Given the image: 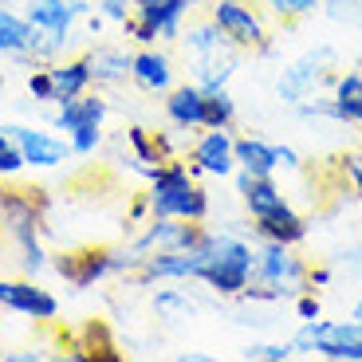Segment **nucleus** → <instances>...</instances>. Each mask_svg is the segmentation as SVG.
I'll list each match as a JSON object with an SVG mask.
<instances>
[{
	"label": "nucleus",
	"instance_id": "f257e3e1",
	"mask_svg": "<svg viewBox=\"0 0 362 362\" xmlns=\"http://www.w3.org/2000/svg\"><path fill=\"white\" fill-rule=\"evenodd\" d=\"M193 252V280L205 284L213 296L221 299H240V291L252 284L256 272V248L252 240H245L240 228H205Z\"/></svg>",
	"mask_w": 362,
	"mask_h": 362
},
{
	"label": "nucleus",
	"instance_id": "f03ea898",
	"mask_svg": "<svg viewBox=\"0 0 362 362\" xmlns=\"http://www.w3.org/2000/svg\"><path fill=\"white\" fill-rule=\"evenodd\" d=\"M146 205H150V217L209 221V189L197 181L189 162H177V158H165L146 177Z\"/></svg>",
	"mask_w": 362,
	"mask_h": 362
},
{
	"label": "nucleus",
	"instance_id": "7ed1b4c3",
	"mask_svg": "<svg viewBox=\"0 0 362 362\" xmlns=\"http://www.w3.org/2000/svg\"><path fill=\"white\" fill-rule=\"evenodd\" d=\"M299 291H308V260L291 245L260 240L252 284L240 291V299L245 303H280V299L299 296Z\"/></svg>",
	"mask_w": 362,
	"mask_h": 362
},
{
	"label": "nucleus",
	"instance_id": "20e7f679",
	"mask_svg": "<svg viewBox=\"0 0 362 362\" xmlns=\"http://www.w3.org/2000/svg\"><path fill=\"white\" fill-rule=\"evenodd\" d=\"M205 16L221 28V36L236 47V52H276V36H272L268 12L256 0H209Z\"/></svg>",
	"mask_w": 362,
	"mask_h": 362
},
{
	"label": "nucleus",
	"instance_id": "39448f33",
	"mask_svg": "<svg viewBox=\"0 0 362 362\" xmlns=\"http://www.w3.org/2000/svg\"><path fill=\"white\" fill-rule=\"evenodd\" d=\"M52 197L40 185H16V177L0 181V225L12 245H28V240H44V221Z\"/></svg>",
	"mask_w": 362,
	"mask_h": 362
},
{
	"label": "nucleus",
	"instance_id": "423d86ee",
	"mask_svg": "<svg viewBox=\"0 0 362 362\" xmlns=\"http://www.w3.org/2000/svg\"><path fill=\"white\" fill-rule=\"evenodd\" d=\"M296 354H319L327 362H362V323L354 319H303L291 335Z\"/></svg>",
	"mask_w": 362,
	"mask_h": 362
},
{
	"label": "nucleus",
	"instance_id": "0eeeda50",
	"mask_svg": "<svg viewBox=\"0 0 362 362\" xmlns=\"http://www.w3.org/2000/svg\"><path fill=\"white\" fill-rule=\"evenodd\" d=\"M107 115H110V103L103 99L99 87H95V90H87V95H79V99H71V103H59L52 127L64 130V138H67L75 158H90L103 146V122H107Z\"/></svg>",
	"mask_w": 362,
	"mask_h": 362
},
{
	"label": "nucleus",
	"instance_id": "6e6552de",
	"mask_svg": "<svg viewBox=\"0 0 362 362\" xmlns=\"http://www.w3.org/2000/svg\"><path fill=\"white\" fill-rule=\"evenodd\" d=\"M331 64H335V52H331V47H315V52L299 55L291 67H284L280 83H276L280 99L288 103V107H296V103L311 99V95H323V90L331 87V79H335Z\"/></svg>",
	"mask_w": 362,
	"mask_h": 362
},
{
	"label": "nucleus",
	"instance_id": "1a4fd4ad",
	"mask_svg": "<svg viewBox=\"0 0 362 362\" xmlns=\"http://www.w3.org/2000/svg\"><path fill=\"white\" fill-rule=\"evenodd\" d=\"M52 272L64 284H71L75 291H87L95 284L115 276V248L99 245V248H71V252L52 256Z\"/></svg>",
	"mask_w": 362,
	"mask_h": 362
},
{
	"label": "nucleus",
	"instance_id": "9d476101",
	"mask_svg": "<svg viewBox=\"0 0 362 362\" xmlns=\"http://www.w3.org/2000/svg\"><path fill=\"white\" fill-rule=\"evenodd\" d=\"M189 170L197 177H233L236 173L233 130H201L189 142Z\"/></svg>",
	"mask_w": 362,
	"mask_h": 362
},
{
	"label": "nucleus",
	"instance_id": "9b49d317",
	"mask_svg": "<svg viewBox=\"0 0 362 362\" xmlns=\"http://www.w3.org/2000/svg\"><path fill=\"white\" fill-rule=\"evenodd\" d=\"M0 308L16 311L32 323H52L59 315V299L47 288H40L32 276H12V280H0Z\"/></svg>",
	"mask_w": 362,
	"mask_h": 362
},
{
	"label": "nucleus",
	"instance_id": "f8f14e48",
	"mask_svg": "<svg viewBox=\"0 0 362 362\" xmlns=\"http://www.w3.org/2000/svg\"><path fill=\"white\" fill-rule=\"evenodd\" d=\"M4 130H8L12 142L20 146L24 165H32V170H55V165H64L67 158H71V146H67V138L52 134V130L20 127V122H12V127H4Z\"/></svg>",
	"mask_w": 362,
	"mask_h": 362
},
{
	"label": "nucleus",
	"instance_id": "ddd939ff",
	"mask_svg": "<svg viewBox=\"0 0 362 362\" xmlns=\"http://www.w3.org/2000/svg\"><path fill=\"white\" fill-rule=\"evenodd\" d=\"M189 12H193V0H134L130 16L150 28L158 44H177Z\"/></svg>",
	"mask_w": 362,
	"mask_h": 362
},
{
	"label": "nucleus",
	"instance_id": "4468645a",
	"mask_svg": "<svg viewBox=\"0 0 362 362\" xmlns=\"http://www.w3.org/2000/svg\"><path fill=\"white\" fill-rule=\"evenodd\" d=\"M130 83L146 95H165L173 87V55L158 44H142L130 55Z\"/></svg>",
	"mask_w": 362,
	"mask_h": 362
},
{
	"label": "nucleus",
	"instance_id": "2eb2a0df",
	"mask_svg": "<svg viewBox=\"0 0 362 362\" xmlns=\"http://www.w3.org/2000/svg\"><path fill=\"white\" fill-rule=\"evenodd\" d=\"M162 107L170 127L181 130V134H197L205 130V90L197 83H173L162 95Z\"/></svg>",
	"mask_w": 362,
	"mask_h": 362
},
{
	"label": "nucleus",
	"instance_id": "dca6fc26",
	"mask_svg": "<svg viewBox=\"0 0 362 362\" xmlns=\"http://www.w3.org/2000/svg\"><path fill=\"white\" fill-rule=\"evenodd\" d=\"M236 193H240V201H245V213H248L252 221H264V217H272L276 209L291 205L288 193H284L272 177L245 173V170H236Z\"/></svg>",
	"mask_w": 362,
	"mask_h": 362
},
{
	"label": "nucleus",
	"instance_id": "f3484780",
	"mask_svg": "<svg viewBox=\"0 0 362 362\" xmlns=\"http://www.w3.org/2000/svg\"><path fill=\"white\" fill-rule=\"evenodd\" d=\"M83 59H87V67H90L95 87H103V90H115V87H122V83L130 79V52L127 47L95 44L90 52H83Z\"/></svg>",
	"mask_w": 362,
	"mask_h": 362
},
{
	"label": "nucleus",
	"instance_id": "a211bd4d",
	"mask_svg": "<svg viewBox=\"0 0 362 362\" xmlns=\"http://www.w3.org/2000/svg\"><path fill=\"white\" fill-rule=\"evenodd\" d=\"M327 99L335 107V122L362 127V71H339L327 87Z\"/></svg>",
	"mask_w": 362,
	"mask_h": 362
},
{
	"label": "nucleus",
	"instance_id": "6ab92c4d",
	"mask_svg": "<svg viewBox=\"0 0 362 362\" xmlns=\"http://www.w3.org/2000/svg\"><path fill=\"white\" fill-rule=\"evenodd\" d=\"M236 47H221V52H209V55H193L189 59V71L193 83L201 90H225L236 75Z\"/></svg>",
	"mask_w": 362,
	"mask_h": 362
},
{
	"label": "nucleus",
	"instance_id": "aec40b11",
	"mask_svg": "<svg viewBox=\"0 0 362 362\" xmlns=\"http://www.w3.org/2000/svg\"><path fill=\"white\" fill-rule=\"evenodd\" d=\"M47 71H52V87H55V107L79 99V95H87V90H95V79H90V67H87L83 55L55 59V64H47Z\"/></svg>",
	"mask_w": 362,
	"mask_h": 362
},
{
	"label": "nucleus",
	"instance_id": "412c9836",
	"mask_svg": "<svg viewBox=\"0 0 362 362\" xmlns=\"http://www.w3.org/2000/svg\"><path fill=\"white\" fill-rule=\"evenodd\" d=\"M252 228H256L260 240H276V245H291V248H299L308 240V221L296 213V205H284V209H276L272 217L252 221Z\"/></svg>",
	"mask_w": 362,
	"mask_h": 362
},
{
	"label": "nucleus",
	"instance_id": "4be33fe9",
	"mask_svg": "<svg viewBox=\"0 0 362 362\" xmlns=\"http://www.w3.org/2000/svg\"><path fill=\"white\" fill-rule=\"evenodd\" d=\"M32 44H36V28L28 24L24 12H12L0 4V55H32Z\"/></svg>",
	"mask_w": 362,
	"mask_h": 362
},
{
	"label": "nucleus",
	"instance_id": "5701e85b",
	"mask_svg": "<svg viewBox=\"0 0 362 362\" xmlns=\"http://www.w3.org/2000/svg\"><path fill=\"white\" fill-rule=\"evenodd\" d=\"M127 146H130V162H134V170L142 173V177H150V173L158 170V165L165 162V150H162V142H158V134L154 130H146V127H127Z\"/></svg>",
	"mask_w": 362,
	"mask_h": 362
},
{
	"label": "nucleus",
	"instance_id": "b1692460",
	"mask_svg": "<svg viewBox=\"0 0 362 362\" xmlns=\"http://www.w3.org/2000/svg\"><path fill=\"white\" fill-rule=\"evenodd\" d=\"M236 170L272 177V173H276V146L264 142V138L240 134V138H236Z\"/></svg>",
	"mask_w": 362,
	"mask_h": 362
},
{
	"label": "nucleus",
	"instance_id": "393cba45",
	"mask_svg": "<svg viewBox=\"0 0 362 362\" xmlns=\"http://www.w3.org/2000/svg\"><path fill=\"white\" fill-rule=\"evenodd\" d=\"M181 47H185V55L193 59V55H209V52H221V47H233V44L221 36V28L209 16H197L181 28Z\"/></svg>",
	"mask_w": 362,
	"mask_h": 362
},
{
	"label": "nucleus",
	"instance_id": "a878e982",
	"mask_svg": "<svg viewBox=\"0 0 362 362\" xmlns=\"http://www.w3.org/2000/svg\"><path fill=\"white\" fill-rule=\"evenodd\" d=\"M79 346L87 351V362H122L107 319H87L83 331H79Z\"/></svg>",
	"mask_w": 362,
	"mask_h": 362
},
{
	"label": "nucleus",
	"instance_id": "bb28decb",
	"mask_svg": "<svg viewBox=\"0 0 362 362\" xmlns=\"http://www.w3.org/2000/svg\"><path fill=\"white\" fill-rule=\"evenodd\" d=\"M150 308H154V315L162 323H185V319L197 315V299H189V291H181V288H158Z\"/></svg>",
	"mask_w": 362,
	"mask_h": 362
},
{
	"label": "nucleus",
	"instance_id": "cd10ccee",
	"mask_svg": "<svg viewBox=\"0 0 362 362\" xmlns=\"http://www.w3.org/2000/svg\"><path fill=\"white\" fill-rule=\"evenodd\" d=\"M236 122V99L225 90H205V130H233Z\"/></svg>",
	"mask_w": 362,
	"mask_h": 362
},
{
	"label": "nucleus",
	"instance_id": "c85d7f7f",
	"mask_svg": "<svg viewBox=\"0 0 362 362\" xmlns=\"http://www.w3.org/2000/svg\"><path fill=\"white\" fill-rule=\"evenodd\" d=\"M272 20H280V24H299V20L315 16L319 0H256Z\"/></svg>",
	"mask_w": 362,
	"mask_h": 362
},
{
	"label": "nucleus",
	"instance_id": "c756f323",
	"mask_svg": "<svg viewBox=\"0 0 362 362\" xmlns=\"http://www.w3.org/2000/svg\"><path fill=\"white\" fill-rule=\"evenodd\" d=\"M16 268H20V276H32V280H36L40 272L52 268V256H47L44 240H28V245H16Z\"/></svg>",
	"mask_w": 362,
	"mask_h": 362
},
{
	"label": "nucleus",
	"instance_id": "7c9ffc66",
	"mask_svg": "<svg viewBox=\"0 0 362 362\" xmlns=\"http://www.w3.org/2000/svg\"><path fill=\"white\" fill-rule=\"evenodd\" d=\"M28 165H24V154H20V146L12 142V134L4 127H0V181L8 177H20Z\"/></svg>",
	"mask_w": 362,
	"mask_h": 362
},
{
	"label": "nucleus",
	"instance_id": "2f4dec72",
	"mask_svg": "<svg viewBox=\"0 0 362 362\" xmlns=\"http://www.w3.org/2000/svg\"><path fill=\"white\" fill-rule=\"evenodd\" d=\"M245 358L248 362H288V358H296V346H291V339L288 343H252V346H245Z\"/></svg>",
	"mask_w": 362,
	"mask_h": 362
},
{
	"label": "nucleus",
	"instance_id": "473e14b6",
	"mask_svg": "<svg viewBox=\"0 0 362 362\" xmlns=\"http://www.w3.org/2000/svg\"><path fill=\"white\" fill-rule=\"evenodd\" d=\"M24 87H28V95H32V103H55V87H52V71H47V64L32 67Z\"/></svg>",
	"mask_w": 362,
	"mask_h": 362
},
{
	"label": "nucleus",
	"instance_id": "72a5a7b5",
	"mask_svg": "<svg viewBox=\"0 0 362 362\" xmlns=\"http://www.w3.org/2000/svg\"><path fill=\"white\" fill-rule=\"evenodd\" d=\"M95 16H103L107 24H122V20L134 12V0H90Z\"/></svg>",
	"mask_w": 362,
	"mask_h": 362
},
{
	"label": "nucleus",
	"instance_id": "f704fd0d",
	"mask_svg": "<svg viewBox=\"0 0 362 362\" xmlns=\"http://www.w3.org/2000/svg\"><path fill=\"white\" fill-rule=\"evenodd\" d=\"M339 170H343L346 181H351L354 197L362 201V150H358V154H343V158H339Z\"/></svg>",
	"mask_w": 362,
	"mask_h": 362
},
{
	"label": "nucleus",
	"instance_id": "c9c22d12",
	"mask_svg": "<svg viewBox=\"0 0 362 362\" xmlns=\"http://www.w3.org/2000/svg\"><path fill=\"white\" fill-rule=\"evenodd\" d=\"M296 315H299V323H303V319H319V315H323L319 291H299V296H296Z\"/></svg>",
	"mask_w": 362,
	"mask_h": 362
},
{
	"label": "nucleus",
	"instance_id": "e433bc0d",
	"mask_svg": "<svg viewBox=\"0 0 362 362\" xmlns=\"http://www.w3.org/2000/svg\"><path fill=\"white\" fill-rule=\"evenodd\" d=\"M335 284V268L331 264H308V291H323Z\"/></svg>",
	"mask_w": 362,
	"mask_h": 362
},
{
	"label": "nucleus",
	"instance_id": "4c0bfd02",
	"mask_svg": "<svg viewBox=\"0 0 362 362\" xmlns=\"http://www.w3.org/2000/svg\"><path fill=\"white\" fill-rule=\"evenodd\" d=\"M146 221H150V205H146V193H138V197H130V209H127V233L142 228Z\"/></svg>",
	"mask_w": 362,
	"mask_h": 362
},
{
	"label": "nucleus",
	"instance_id": "58836bf2",
	"mask_svg": "<svg viewBox=\"0 0 362 362\" xmlns=\"http://www.w3.org/2000/svg\"><path fill=\"white\" fill-rule=\"evenodd\" d=\"M327 16L331 20H358L362 16V0H331V4H327Z\"/></svg>",
	"mask_w": 362,
	"mask_h": 362
},
{
	"label": "nucleus",
	"instance_id": "ea45409f",
	"mask_svg": "<svg viewBox=\"0 0 362 362\" xmlns=\"http://www.w3.org/2000/svg\"><path fill=\"white\" fill-rule=\"evenodd\" d=\"M299 154L291 150V146H276V170H288V173H296L299 170Z\"/></svg>",
	"mask_w": 362,
	"mask_h": 362
},
{
	"label": "nucleus",
	"instance_id": "a19ab883",
	"mask_svg": "<svg viewBox=\"0 0 362 362\" xmlns=\"http://www.w3.org/2000/svg\"><path fill=\"white\" fill-rule=\"evenodd\" d=\"M339 264H343V268H351L354 276L362 280V248H351V252H339Z\"/></svg>",
	"mask_w": 362,
	"mask_h": 362
},
{
	"label": "nucleus",
	"instance_id": "79ce46f5",
	"mask_svg": "<svg viewBox=\"0 0 362 362\" xmlns=\"http://www.w3.org/2000/svg\"><path fill=\"white\" fill-rule=\"evenodd\" d=\"M0 358H4V362H40V358H44V351H4Z\"/></svg>",
	"mask_w": 362,
	"mask_h": 362
},
{
	"label": "nucleus",
	"instance_id": "37998d69",
	"mask_svg": "<svg viewBox=\"0 0 362 362\" xmlns=\"http://www.w3.org/2000/svg\"><path fill=\"white\" fill-rule=\"evenodd\" d=\"M351 319H354V323H362V296L354 299V308H351Z\"/></svg>",
	"mask_w": 362,
	"mask_h": 362
},
{
	"label": "nucleus",
	"instance_id": "c03bdc74",
	"mask_svg": "<svg viewBox=\"0 0 362 362\" xmlns=\"http://www.w3.org/2000/svg\"><path fill=\"white\" fill-rule=\"evenodd\" d=\"M205 4H209V0H193V8H205Z\"/></svg>",
	"mask_w": 362,
	"mask_h": 362
},
{
	"label": "nucleus",
	"instance_id": "a18cd8bd",
	"mask_svg": "<svg viewBox=\"0 0 362 362\" xmlns=\"http://www.w3.org/2000/svg\"><path fill=\"white\" fill-rule=\"evenodd\" d=\"M358 150H362V130H358Z\"/></svg>",
	"mask_w": 362,
	"mask_h": 362
},
{
	"label": "nucleus",
	"instance_id": "49530a36",
	"mask_svg": "<svg viewBox=\"0 0 362 362\" xmlns=\"http://www.w3.org/2000/svg\"><path fill=\"white\" fill-rule=\"evenodd\" d=\"M358 236H362V217H358Z\"/></svg>",
	"mask_w": 362,
	"mask_h": 362
}]
</instances>
